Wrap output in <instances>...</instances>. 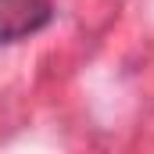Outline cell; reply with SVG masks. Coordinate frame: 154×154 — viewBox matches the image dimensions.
<instances>
[{"label":"cell","mask_w":154,"mask_h":154,"mask_svg":"<svg viewBox=\"0 0 154 154\" xmlns=\"http://www.w3.org/2000/svg\"><path fill=\"white\" fill-rule=\"evenodd\" d=\"M54 22V0H0V47L22 43Z\"/></svg>","instance_id":"obj_1"}]
</instances>
